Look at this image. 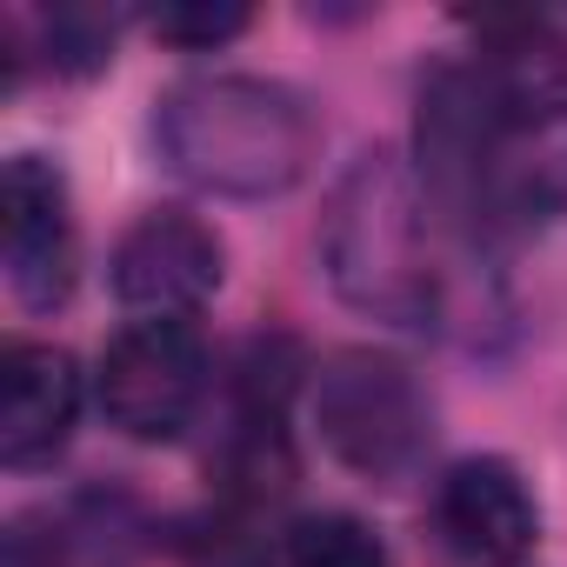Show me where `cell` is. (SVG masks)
<instances>
[{
    "mask_svg": "<svg viewBox=\"0 0 567 567\" xmlns=\"http://www.w3.org/2000/svg\"><path fill=\"white\" fill-rule=\"evenodd\" d=\"M154 154L200 194L274 200L308 181L321 154V121L288 81L187 74L154 101Z\"/></svg>",
    "mask_w": 567,
    "mask_h": 567,
    "instance_id": "6da1fadb",
    "label": "cell"
},
{
    "mask_svg": "<svg viewBox=\"0 0 567 567\" xmlns=\"http://www.w3.org/2000/svg\"><path fill=\"white\" fill-rule=\"evenodd\" d=\"M434 200L394 147H368L341 167L321 214V267L354 315L427 328L441 308L434 267Z\"/></svg>",
    "mask_w": 567,
    "mask_h": 567,
    "instance_id": "7a4b0ae2",
    "label": "cell"
},
{
    "mask_svg": "<svg viewBox=\"0 0 567 567\" xmlns=\"http://www.w3.org/2000/svg\"><path fill=\"white\" fill-rule=\"evenodd\" d=\"M315 427L348 474L401 487L434 447V401L408 361L381 348H341L315 368Z\"/></svg>",
    "mask_w": 567,
    "mask_h": 567,
    "instance_id": "3957f363",
    "label": "cell"
},
{
    "mask_svg": "<svg viewBox=\"0 0 567 567\" xmlns=\"http://www.w3.org/2000/svg\"><path fill=\"white\" fill-rule=\"evenodd\" d=\"M101 414L114 434L141 447H167L194 427L207 401V341L194 321H127L101 348L94 374Z\"/></svg>",
    "mask_w": 567,
    "mask_h": 567,
    "instance_id": "277c9868",
    "label": "cell"
},
{
    "mask_svg": "<svg viewBox=\"0 0 567 567\" xmlns=\"http://www.w3.org/2000/svg\"><path fill=\"white\" fill-rule=\"evenodd\" d=\"M227 280L220 234L187 207H147L107 254V288L134 321H194Z\"/></svg>",
    "mask_w": 567,
    "mask_h": 567,
    "instance_id": "5b68a950",
    "label": "cell"
},
{
    "mask_svg": "<svg viewBox=\"0 0 567 567\" xmlns=\"http://www.w3.org/2000/svg\"><path fill=\"white\" fill-rule=\"evenodd\" d=\"M0 267L28 315H54L74 295L81 274V234L68 174L48 154H14L0 174Z\"/></svg>",
    "mask_w": 567,
    "mask_h": 567,
    "instance_id": "8992f818",
    "label": "cell"
},
{
    "mask_svg": "<svg viewBox=\"0 0 567 567\" xmlns=\"http://www.w3.org/2000/svg\"><path fill=\"white\" fill-rule=\"evenodd\" d=\"M554 214H567V114H520L507 101L461 220L474 234H520Z\"/></svg>",
    "mask_w": 567,
    "mask_h": 567,
    "instance_id": "52a82bcc",
    "label": "cell"
},
{
    "mask_svg": "<svg viewBox=\"0 0 567 567\" xmlns=\"http://www.w3.org/2000/svg\"><path fill=\"white\" fill-rule=\"evenodd\" d=\"M441 547L467 567H527L540 547V501L501 454H467L434 481Z\"/></svg>",
    "mask_w": 567,
    "mask_h": 567,
    "instance_id": "ba28073f",
    "label": "cell"
},
{
    "mask_svg": "<svg viewBox=\"0 0 567 567\" xmlns=\"http://www.w3.org/2000/svg\"><path fill=\"white\" fill-rule=\"evenodd\" d=\"M81 421V368L54 341H14L0 354V467H54Z\"/></svg>",
    "mask_w": 567,
    "mask_h": 567,
    "instance_id": "9c48e42d",
    "label": "cell"
},
{
    "mask_svg": "<svg viewBox=\"0 0 567 567\" xmlns=\"http://www.w3.org/2000/svg\"><path fill=\"white\" fill-rule=\"evenodd\" d=\"M481 68L520 114H567V8L487 14Z\"/></svg>",
    "mask_w": 567,
    "mask_h": 567,
    "instance_id": "30bf717a",
    "label": "cell"
},
{
    "mask_svg": "<svg viewBox=\"0 0 567 567\" xmlns=\"http://www.w3.org/2000/svg\"><path fill=\"white\" fill-rule=\"evenodd\" d=\"M280 567H394L388 540L348 514V507H321V514H301L280 540Z\"/></svg>",
    "mask_w": 567,
    "mask_h": 567,
    "instance_id": "8fae6325",
    "label": "cell"
},
{
    "mask_svg": "<svg viewBox=\"0 0 567 567\" xmlns=\"http://www.w3.org/2000/svg\"><path fill=\"white\" fill-rule=\"evenodd\" d=\"M34 34H41V54H48L54 74L87 81V74H101V68L114 61V34H121V21H114L107 8L68 0V8H54V14L34 21Z\"/></svg>",
    "mask_w": 567,
    "mask_h": 567,
    "instance_id": "7c38bea8",
    "label": "cell"
},
{
    "mask_svg": "<svg viewBox=\"0 0 567 567\" xmlns=\"http://www.w3.org/2000/svg\"><path fill=\"white\" fill-rule=\"evenodd\" d=\"M247 21L254 14L240 8V0H167V8H147V34L167 41V48H187V54L240 41Z\"/></svg>",
    "mask_w": 567,
    "mask_h": 567,
    "instance_id": "4fadbf2b",
    "label": "cell"
}]
</instances>
